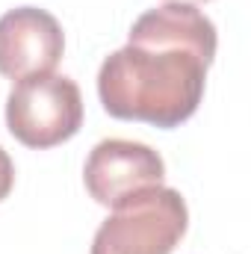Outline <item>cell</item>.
Segmentation results:
<instances>
[{"label": "cell", "instance_id": "1", "mask_svg": "<svg viewBox=\"0 0 251 254\" xmlns=\"http://www.w3.org/2000/svg\"><path fill=\"white\" fill-rule=\"evenodd\" d=\"M216 57L213 21L189 3L148 9L130 27L122 51L98 71L104 110L122 122L178 127L195 116L207 68Z\"/></svg>", "mask_w": 251, "mask_h": 254}, {"label": "cell", "instance_id": "5", "mask_svg": "<svg viewBox=\"0 0 251 254\" xmlns=\"http://www.w3.org/2000/svg\"><path fill=\"white\" fill-rule=\"evenodd\" d=\"M65 51L60 21L36 6L9 9L0 18V74L9 80H27L51 74Z\"/></svg>", "mask_w": 251, "mask_h": 254}, {"label": "cell", "instance_id": "4", "mask_svg": "<svg viewBox=\"0 0 251 254\" xmlns=\"http://www.w3.org/2000/svg\"><path fill=\"white\" fill-rule=\"evenodd\" d=\"M166 178L163 157L142 142L130 139H104L92 148L83 181L89 195L104 207H119L125 198L148 187H160Z\"/></svg>", "mask_w": 251, "mask_h": 254}, {"label": "cell", "instance_id": "7", "mask_svg": "<svg viewBox=\"0 0 251 254\" xmlns=\"http://www.w3.org/2000/svg\"><path fill=\"white\" fill-rule=\"evenodd\" d=\"M166 3H189V6H195V3H207V0H166Z\"/></svg>", "mask_w": 251, "mask_h": 254}, {"label": "cell", "instance_id": "2", "mask_svg": "<svg viewBox=\"0 0 251 254\" xmlns=\"http://www.w3.org/2000/svg\"><path fill=\"white\" fill-rule=\"evenodd\" d=\"M187 228L184 195L163 184L148 187L113 207L92 240V254H172Z\"/></svg>", "mask_w": 251, "mask_h": 254}, {"label": "cell", "instance_id": "6", "mask_svg": "<svg viewBox=\"0 0 251 254\" xmlns=\"http://www.w3.org/2000/svg\"><path fill=\"white\" fill-rule=\"evenodd\" d=\"M12 184H15V166H12L9 154L0 148V201H3V198H9Z\"/></svg>", "mask_w": 251, "mask_h": 254}, {"label": "cell", "instance_id": "3", "mask_svg": "<svg viewBox=\"0 0 251 254\" xmlns=\"http://www.w3.org/2000/svg\"><path fill=\"white\" fill-rule=\"evenodd\" d=\"M6 125L21 145L36 151L68 142L83 125L77 83L54 71L18 80L6 101Z\"/></svg>", "mask_w": 251, "mask_h": 254}]
</instances>
